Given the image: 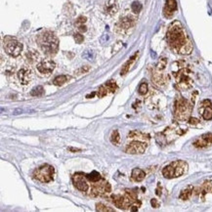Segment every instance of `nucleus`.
I'll list each match as a JSON object with an SVG mask.
<instances>
[{"mask_svg":"<svg viewBox=\"0 0 212 212\" xmlns=\"http://www.w3.org/2000/svg\"><path fill=\"white\" fill-rule=\"evenodd\" d=\"M131 9H132V11L135 13V14H138L142 9V5L140 2L135 1V2H133L132 5H131Z\"/></svg>","mask_w":212,"mask_h":212,"instance_id":"c85d7f7f","label":"nucleus"},{"mask_svg":"<svg viewBox=\"0 0 212 212\" xmlns=\"http://www.w3.org/2000/svg\"><path fill=\"white\" fill-rule=\"evenodd\" d=\"M26 61H28L29 64H33L38 60V54H37V52H35V51L30 50V51H28V52H26Z\"/></svg>","mask_w":212,"mask_h":212,"instance_id":"6ab92c4d","label":"nucleus"},{"mask_svg":"<svg viewBox=\"0 0 212 212\" xmlns=\"http://www.w3.org/2000/svg\"><path fill=\"white\" fill-rule=\"evenodd\" d=\"M212 145V133H205L194 142V146L197 148H205Z\"/></svg>","mask_w":212,"mask_h":212,"instance_id":"4468645a","label":"nucleus"},{"mask_svg":"<svg viewBox=\"0 0 212 212\" xmlns=\"http://www.w3.org/2000/svg\"><path fill=\"white\" fill-rule=\"evenodd\" d=\"M106 86L108 87V89L109 90V92H112V93H114L115 92V90H116V83H115L114 81H112V80H109V81H108L106 83Z\"/></svg>","mask_w":212,"mask_h":212,"instance_id":"c756f323","label":"nucleus"},{"mask_svg":"<svg viewBox=\"0 0 212 212\" xmlns=\"http://www.w3.org/2000/svg\"><path fill=\"white\" fill-rule=\"evenodd\" d=\"M56 67V64L52 60L46 59V60L41 61L38 65L36 66L37 71L42 74H50L51 72L54 71Z\"/></svg>","mask_w":212,"mask_h":212,"instance_id":"9b49d317","label":"nucleus"},{"mask_svg":"<svg viewBox=\"0 0 212 212\" xmlns=\"http://www.w3.org/2000/svg\"><path fill=\"white\" fill-rule=\"evenodd\" d=\"M111 193V185L108 182H101L98 181L96 183H94L92 190H91V195L94 197L97 195H103L106 194Z\"/></svg>","mask_w":212,"mask_h":212,"instance_id":"1a4fd4ad","label":"nucleus"},{"mask_svg":"<svg viewBox=\"0 0 212 212\" xmlns=\"http://www.w3.org/2000/svg\"><path fill=\"white\" fill-rule=\"evenodd\" d=\"M112 202L119 209H128L130 206H133L138 202L137 195L132 190H125L124 195H112Z\"/></svg>","mask_w":212,"mask_h":212,"instance_id":"7ed1b4c3","label":"nucleus"},{"mask_svg":"<svg viewBox=\"0 0 212 212\" xmlns=\"http://www.w3.org/2000/svg\"><path fill=\"white\" fill-rule=\"evenodd\" d=\"M53 175H54V168L49 164L42 165L34 171V177L42 183L51 182L53 180Z\"/></svg>","mask_w":212,"mask_h":212,"instance_id":"0eeeda50","label":"nucleus"},{"mask_svg":"<svg viewBox=\"0 0 212 212\" xmlns=\"http://www.w3.org/2000/svg\"><path fill=\"white\" fill-rule=\"evenodd\" d=\"M109 93V90L108 89V87L106 86V84H105V85H102V86L98 89L97 96H98V98H103L105 96L108 95Z\"/></svg>","mask_w":212,"mask_h":212,"instance_id":"5701e85b","label":"nucleus"},{"mask_svg":"<svg viewBox=\"0 0 212 212\" xmlns=\"http://www.w3.org/2000/svg\"><path fill=\"white\" fill-rule=\"evenodd\" d=\"M151 203H152V206H154V208H157V207H158V206H159V203H158V202H157V200H152V201H151Z\"/></svg>","mask_w":212,"mask_h":212,"instance_id":"f704fd0d","label":"nucleus"},{"mask_svg":"<svg viewBox=\"0 0 212 212\" xmlns=\"http://www.w3.org/2000/svg\"><path fill=\"white\" fill-rule=\"evenodd\" d=\"M146 148H147L146 144L141 143V142H139V141H135L128 145V146L126 147L125 151H126V152L131 154H143L145 152Z\"/></svg>","mask_w":212,"mask_h":212,"instance_id":"f8f14e48","label":"nucleus"},{"mask_svg":"<svg viewBox=\"0 0 212 212\" xmlns=\"http://www.w3.org/2000/svg\"><path fill=\"white\" fill-rule=\"evenodd\" d=\"M211 192H212V183H210V182H205V183L200 187V193H198V194H200V197L203 198L207 193H211Z\"/></svg>","mask_w":212,"mask_h":212,"instance_id":"f3484780","label":"nucleus"},{"mask_svg":"<svg viewBox=\"0 0 212 212\" xmlns=\"http://www.w3.org/2000/svg\"><path fill=\"white\" fill-rule=\"evenodd\" d=\"M86 176H84L82 173H76L72 176V181H73L74 187L80 192H87L89 189L88 183L86 181Z\"/></svg>","mask_w":212,"mask_h":212,"instance_id":"9d476101","label":"nucleus"},{"mask_svg":"<svg viewBox=\"0 0 212 212\" xmlns=\"http://www.w3.org/2000/svg\"><path fill=\"white\" fill-rule=\"evenodd\" d=\"M119 141H120V136H119L118 131H117V130L112 131V136H111V142L114 145H118Z\"/></svg>","mask_w":212,"mask_h":212,"instance_id":"a878e982","label":"nucleus"},{"mask_svg":"<svg viewBox=\"0 0 212 212\" xmlns=\"http://www.w3.org/2000/svg\"><path fill=\"white\" fill-rule=\"evenodd\" d=\"M74 39H76V41L77 42V43H81V42L83 41V35H81L80 33H74Z\"/></svg>","mask_w":212,"mask_h":212,"instance_id":"72a5a7b5","label":"nucleus"},{"mask_svg":"<svg viewBox=\"0 0 212 212\" xmlns=\"http://www.w3.org/2000/svg\"><path fill=\"white\" fill-rule=\"evenodd\" d=\"M86 178L89 180V181L92 182V183H96V182H98V181H101L102 177L100 175V173L97 172V171H92L90 174H87Z\"/></svg>","mask_w":212,"mask_h":212,"instance_id":"412c9836","label":"nucleus"},{"mask_svg":"<svg viewBox=\"0 0 212 212\" xmlns=\"http://www.w3.org/2000/svg\"><path fill=\"white\" fill-rule=\"evenodd\" d=\"M204 111L202 112V117L205 120H210L212 118V108L211 106L204 107Z\"/></svg>","mask_w":212,"mask_h":212,"instance_id":"b1692460","label":"nucleus"},{"mask_svg":"<svg viewBox=\"0 0 212 212\" xmlns=\"http://www.w3.org/2000/svg\"><path fill=\"white\" fill-rule=\"evenodd\" d=\"M33 71L28 68H23L18 71V78L20 80V82L24 85L28 84L33 80Z\"/></svg>","mask_w":212,"mask_h":212,"instance_id":"ddd939ff","label":"nucleus"},{"mask_svg":"<svg viewBox=\"0 0 212 212\" xmlns=\"http://www.w3.org/2000/svg\"><path fill=\"white\" fill-rule=\"evenodd\" d=\"M137 56H138V53H136V54L134 55L133 57H131V58L129 59V60H128V61L126 62V63L124 64V66L122 67L121 72H120V74H121V76H124V74L127 73L128 71H129V69H130V66L132 65V64H133V62L135 61V59H136Z\"/></svg>","mask_w":212,"mask_h":212,"instance_id":"a211bd4d","label":"nucleus"},{"mask_svg":"<svg viewBox=\"0 0 212 212\" xmlns=\"http://www.w3.org/2000/svg\"><path fill=\"white\" fill-rule=\"evenodd\" d=\"M148 92V84L147 83H142L140 85V87H139V93L141 94V95H145Z\"/></svg>","mask_w":212,"mask_h":212,"instance_id":"2f4dec72","label":"nucleus"},{"mask_svg":"<svg viewBox=\"0 0 212 212\" xmlns=\"http://www.w3.org/2000/svg\"><path fill=\"white\" fill-rule=\"evenodd\" d=\"M96 210L100 211V212H114V211L112 208L103 204V203H97V204H96Z\"/></svg>","mask_w":212,"mask_h":212,"instance_id":"393cba45","label":"nucleus"},{"mask_svg":"<svg viewBox=\"0 0 212 212\" xmlns=\"http://www.w3.org/2000/svg\"><path fill=\"white\" fill-rule=\"evenodd\" d=\"M192 112V105L187 100L180 98L175 103V116L179 120H187Z\"/></svg>","mask_w":212,"mask_h":212,"instance_id":"39448f33","label":"nucleus"},{"mask_svg":"<svg viewBox=\"0 0 212 212\" xmlns=\"http://www.w3.org/2000/svg\"><path fill=\"white\" fill-rule=\"evenodd\" d=\"M116 10H117V7L114 2H109V3L106 5V12L107 13L114 14V13L116 12Z\"/></svg>","mask_w":212,"mask_h":212,"instance_id":"bb28decb","label":"nucleus"},{"mask_svg":"<svg viewBox=\"0 0 212 212\" xmlns=\"http://www.w3.org/2000/svg\"><path fill=\"white\" fill-rule=\"evenodd\" d=\"M193 190H194V189H193L192 186H189L187 189L183 190L181 192V194H180V198H181V200H189L190 197L193 194Z\"/></svg>","mask_w":212,"mask_h":212,"instance_id":"aec40b11","label":"nucleus"},{"mask_svg":"<svg viewBox=\"0 0 212 212\" xmlns=\"http://www.w3.org/2000/svg\"><path fill=\"white\" fill-rule=\"evenodd\" d=\"M146 177V173L144 172L140 168H134L131 173V178L135 182H141L143 181L144 178Z\"/></svg>","mask_w":212,"mask_h":212,"instance_id":"dca6fc26","label":"nucleus"},{"mask_svg":"<svg viewBox=\"0 0 212 212\" xmlns=\"http://www.w3.org/2000/svg\"><path fill=\"white\" fill-rule=\"evenodd\" d=\"M189 72L190 71L187 69H182L175 74L177 85L181 89H187L192 85V79L190 77Z\"/></svg>","mask_w":212,"mask_h":212,"instance_id":"6e6552de","label":"nucleus"},{"mask_svg":"<svg viewBox=\"0 0 212 212\" xmlns=\"http://www.w3.org/2000/svg\"><path fill=\"white\" fill-rule=\"evenodd\" d=\"M167 42L171 49L182 55H188L193 51V44L182 26L181 23L175 21L169 26L166 34Z\"/></svg>","mask_w":212,"mask_h":212,"instance_id":"f257e3e1","label":"nucleus"},{"mask_svg":"<svg viewBox=\"0 0 212 212\" xmlns=\"http://www.w3.org/2000/svg\"><path fill=\"white\" fill-rule=\"evenodd\" d=\"M4 49L11 57H18L23 51V44L16 38L7 36L4 38Z\"/></svg>","mask_w":212,"mask_h":212,"instance_id":"423d86ee","label":"nucleus"},{"mask_svg":"<svg viewBox=\"0 0 212 212\" xmlns=\"http://www.w3.org/2000/svg\"><path fill=\"white\" fill-rule=\"evenodd\" d=\"M188 164L183 160H176L171 162L170 164L165 166L162 170V175L167 179L180 177L186 172Z\"/></svg>","mask_w":212,"mask_h":212,"instance_id":"20e7f679","label":"nucleus"},{"mask_svg":"<svg viewBox=\"0 0 212 212\" xmlns=\"http://www.w3.org/2000/svg\"><path fill=\"white\" fill-rule=\"evenodd\" d=\"M95 94H96V93H92V94H91V95H87V98H90V97H93V96H94V95H95Z\"/></svg>","mask_w":212,"mask_h":212,"instance_id":"4c0bfd02","label":"nucleus"},{"mask_svg":"<svg viewBox=\"0 0 212 212\" xmlns=\"http://www.w3.org/2000/svg\"><path fill=\"white\" fill-rule=\"evenodd\" d=\"M69 151L71 152H79L80 149H76V148H69Z\"/></svg>","mask_w":212,"mask_h":212,"instance_id":"e433bc0d","label":"nucleus"},{"mask_svg":"<svg viewBox=\"0 0 212 212\" xmlns=\"http://www.w3.org/2000/svg\"><path fill=\"white\" fill-rule=\"evenodd\" d=\"M68 80V76H59L53 80V84L56 86H62L63 84H65Z\"/></svg>","mask_w":212,"mask_h":212,"instance_id":"4be33fe9","label":"nucleus"},{"mask_svg":"<svg viewBox=\"0 0 212 212\" xmlns=\"http://www.w3.org/2000/svg\"><path fill=\"white\" fill-rule=\"evenodd\" d=\"M85 22H86V18L85 17H83V16H80V17L77 19L76 20V26H81L83 25Z\"/></svg>","mask_w":212,"mask_h":212,"instance_id":"473e14b6","label":"nucleus"},{"mask_svg":"<svg viewBox=\"0 0 212 212\" xmlns=\"http://www.w3.org/2000/svg\"><path fill=\"white\" fill-rule=\"evenodd\" d=\"M44 93V89L42 86H37L35 87L34 89H33V91L30 92L31 96H36V97H40V96H42Z\"/></svg>","mask_w":212,"mask_h":212,"instance_id":"cd10ccee","label":"nucleus"},{"mask_svg":"<svg viewBox=\"0 0 212 212\" xmlns=\"http://www.w3.org/2000/svg\"><path fill=\"white\" fill-rule=\"evenodd\" d=\"M132 25H133V23H132V21H131V19H129V18H125L121 21V26L124 28H130Z\"/></svg>","mask_w":212,"mask_h":212,"instance_id":"7c9ffc66","label":"nucleus"},{"mask_svg":"<svg viewBox=\"0 0 212 212\" xmlns=\"http://www.w3.org/2000/svg\"><path fill=\"white\" fill-rule=\"evenodd\" d=\"M189 123H190V124H197L198 120L197 118H190L189 119Z\"/></svg>","mask_w":212,"mask_h":212,"instance_id":"c9c22d12","label":"nucleus"},{"mask_svg":"<svg viewBox=\"0 0 212 212\" xmlns=\"http://www.w3.org/2000/svg\"><path fill=\"white\" fill-rule=\"evenodd\" d=\"M177 10V2L176 0H167L163 10L164 16L166 18H170L173 15V13Z\"/></svg>","mask_w":212,"mask_h":212,"instance_id":"2eb2a0df","label":"nucleus"},{"mask_svg":"<svg viewBox=\"0 0 212 212\" xmlns=\"http://www.w3.org/2000/svg\"><path fill=\"white\" fill-rule=\"evenodd\" d=\"M37 43L40 49L47 56H54L58 52L59 40L52 31H44L37 37Z\"/></svg>","mask_w":212,"mask_h":212,"instance_id":"f03ea898","label":"nucleus"}]
</instances>
